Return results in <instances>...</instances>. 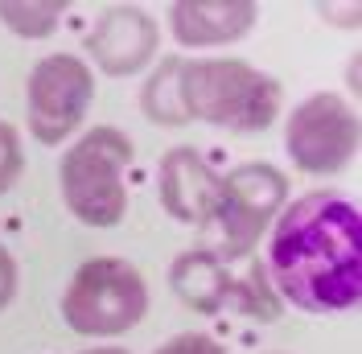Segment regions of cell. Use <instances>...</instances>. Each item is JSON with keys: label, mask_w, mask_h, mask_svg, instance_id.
Wrapping results in <instances>:
<instances>
[{"label": "cell", "mask_w": 362, "mask_h": 354, "mask_svg": "<svg viewBox=\"0 0 362 354\" xmlns=\"http://www.w3.org/2000/svg\"><path fill=\"white\" fill-rule=\"evenodd\" d=\"M255 8L259 4L251 0H177L169 4V25H173V38L189 50L226 45L255 25Z\"/></svg>", "instance_id": "10"}, {"label": "cell", "mask_w": 362, "mask_h": 354, "mask_svg": "<svg viewBox=\"0 0 362 354\" xmlns=\"http://www.w3.org/2000/svg\"><path fill=\"white\" fill-rule=\"evenodd\" d=\"M160 202L181 222L210 227L218 202V173L194 149H169L160 156Z\"/></svg>", "instance_id": "9"}, {"label": "cell", "mask_w": 362, "mask_h": 354, "mask_svg": "<svg viewBox=\"0 0 362 354\" xmlns=\"http://www.w3.org/2000/svg\"><path fill=\"white\" fill-rule=\"evenodd\" d=\"M157 354H223V346L214 338H206V333H181L173 342H165Z\"/></svg>", "instance_id": "16"}, {"label": "cell", "mask_w": 362, "mask_h": 354, "mask_svg": "<svg viewBox=\"0 0 362 354\" xmlns=\"http://www.w3.org/2000/svg\"><path fill=\"white\" fill-rule=\"evenodd\" d=\"M230 305H235V309H243L247 317L276 321V317H280V297H276V288L268 285V268L251 264L247 276H239L235 288H230Z\"/></svg>", "instance_id": "14"}, {"label": "cell", "mask_w": 362, "mask_h": 354, "mask_svg": "<svg viewBox=\"0 0 362 354\" xmlns=\"http://www.w3.org/2000/svg\"><path fill=\"white\" fill-rule=\"evenodd\" d=\"M87 50L103 67V74H115V79L136 74L157 50V25H153L148 13H140L132 4H115L95 21Z\"/></svg>", "instance_id": "8"}, {"label": "cell", "mask_w": 362, "mask_h": 354, "mask_svg": "<svg viewBox=\"0 0 362 354\" xmlns=\"http://www.w3.org/2000/svg\"><path fill=\"white\" fill-rule=\"evenodd\" d=\"M13 292H17V264H13V256L0 247V309L13 301Z\"/></svg>", "instance_id": "17"}, {"label": "cell", "mask_w": 362, "mask_h": 354, "mask_svg": "<svg viewBox=\"0 0 362 354\" xmlns=\"http://www.w3.org/2000/svg\"><path fill=\"white\" fill-rule=\"evenodd\" d=\"M62 8V0H0V21L21 38H45L58 25Z\"/></svg>", "instance_id": "13"}, {"label": "cell", "mask_w": 362, "mask_h": 354, "mask_svg": "<svg viewBox=\"0 0 362 354\" xmlns=\"http://www.w3.org/2000/svg\"><path fill=\"white\" fill-rule=\"evenodd\" d=\"M148 309V288L136 264L99 256L74 272L66 297H62V317L74 333L83 338H115L132 330Z\"/></svg>", "instance_id": "4"}, {"label": "cell", "mask_w": 362, "mask_h": 354, "mask_svg": "<svg viewBox=\"0 0 362 354\" xmlns=\"http://www.w3.org/2000/svg\"><path fill=\"white\" fill-rule=\"evenodd\" d=\"M90 95H95V79L83 58H74V54L42 58L29 74V91H25L29 132L42 144H62L83 124Z\"/></svg>", "instance_id": "6"}, {"label": "cell", "mask_w": 362, "mask_h": 354, "mask_svg": "<svg viewBox=\"0 0 362 354\" xmlns=\"http://www.w3.org/2000/svg\"><path fill=\"white\" fill-rule=\"evenodd\" d=\"M169 280H173V292L198 313H214L223 305H230L235 276L218 264L214 251H185V256H177Z\"/></svg>", "instance_id": "11"}, {"label": "cell", "mask_w": 362, "mask_h": 354, "mask_svg": "<svg viewBox=\"0 0 362 354\" xmlns=\"http://www.w3.org/2000/svg\"><path fill=\"white\" fill-rule=\"evenodd\" d=\"M181 108L185 120H206L235 132H259L280 115V83L239 58H181Z\"/></svg>", "instance_id": "2"}, {"label": "cell", "mask_w": 362, "mask_h": 354, "mask_svg": "<svg viewBox=\"0 0 362 354\" xmlns=\"http://www.w3.org/2000/svg\"><path fill=\"white\" fill-rule=\"evenodd\" d=\"M288 198V181L280 169L272 165H239L235 173L218 177V202H214V219L218 222V256L235 260V256H247L251 247L264 239L272 215L284 206Z\"/></svg>", "instance_id": "5"}, {"label": "cell", "mask_w": 362, "mask_h": 354, "mask_svg": "<svg viewBox=\"0 0 362 354\" xmlns=\"http://www.w3.org/2000/svg\"><path fill=\"white\" fill-rule=\"evenodd\" d=\"M358 144V115L334 91H317L288 115V156L305 173H334Z\"/></svg>", "instance_id": "7"}, {"label": "cell", "mask_w": 362, "mask_h": 354, "mask_svg": "<svg viewBox=\"0 0 362 354\" xmlns=\"http://www.w3.org/2000/svg\"><path fill=\"white\" fill-rule=\"evenodd\" d=\"M83 354H128V350H119V346H95V350H83Z\"/></svg>", "instance_id": "18"}, {"label": "cell", "mask_w": 362, "mask_h": 354, "mask_svg": "<svg viewBox=\"0 0 362 354\" xmlns=\"http://www.w3.org/2000/svg\"><path fill=\"white\" fill-rule=\"evenodd\" d=\"M21 165H25V156H21V140H17V128L0 120V194L17 185V177H21Z\"/></svg>", "instance_id": "15"}, {"label": "cell", "mask_w": 362, "mask_h": 354, "mask_svg": "<svg viewBox=\"0 0 362 354\" xmlns=\"http://www.w3.org/2000/svg\"><path fill=\"white\" fill-rule=\"evenodd\" d=\"M362 227L354 202L313 190L284 206L272 231L268 268L276 288L305 313H341L358 305Z\"/></svg>", "instance_id": "1"}, {"label": "cell", "mask_w": 362, "mask_h": 354, "mask_svg": "<svg viewBox=\"0 0 362 354\" xmlns=\"http://www.w3.org/2000/svg\"><path fill=\"white\" fill-rule=\"evenodd\" d=\"M132 140L119 128H90L83 140L70 144L62 156V202L70 215L87 227H115L128 210V190H124V169L132 165Z\"/></svg>", "instance_id": "3"}, {"label": "cell", "mask_w": 362, "mask_h": 354, "mask_svg": "<svg viewBox=\"0 0 362 354\" xmlns=\"http://www.w3.org/2000/svg\"><path fill=\"white\" fill-rule=\"evenodd\" d=\"M140 108L153 124H189L185 120V108H181V58H165L148 83H144V95H140Z\"/></svg>", "instance_id": "12"}]
</instances>
